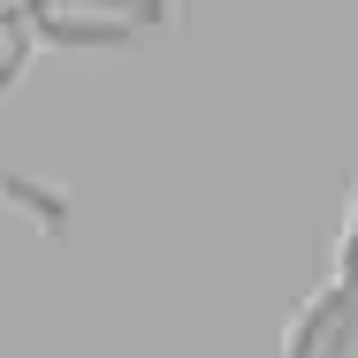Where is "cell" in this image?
Listing matches in <instances>:
<instances>
[{"label": "cell", "instance_id": "7a4b0ae2", "mask_svg": "<svg viewBox=\"0 0 358 358\" xmlns=\"http://www.w3.org/2000/svg\"><path fill=\"white\" fill-rule=\"evenodd\" d=\"M358 351V289L328 282L313 289L282 328V358H351Z\"/></svg>", "mask_w": 358, "mask_h": 358}, {"label": "cell", "instance_id": "3957f363", "mask_svg": "<svg viewBox=\"0 0 358 358\" xmlns=\"http://www.w3.org/2000/svg\"><path fill=\"white\" fill-rule=\"evenodd\" d=\"M31 54H38V31H31L23 0H0V99L31 76Z\"/></svg>", "mask_w": 358, "mask_h": 358}, {"label": "cell", "instance_id": "277c9868", "mask_svg": "<svg viewBox=\"0 0 358 358\" xmlns=\"http://www.w3.org/2000/svg\"><path fill=\"white\" fill-rule=\"evenodd\" d=\"M0 206H23L38 229H62V221H69V199L46 191V183H31V176H0Z\"/></svg>", "mask_w": 358, "mask_h": 358}, {"label": "cell", "instance_id": "5b68a950", "mask_svg": "<svg viewBox=\"0 0 358 358\" xmlns=\"http://www.w3.org/2000/svg\"><path fill=\"white\" fill-rule=\"evenodd\" d=\"M336 282L358 289V176H351V199H343V244H336Z\"/></svg>", "mask_w": 358, "mask_h": 358}, {"label": "cell", "instance_id": "6da1fadb", "mask_svg": "<svg viewBox=\"0 0 358 358\" xmlns=\"http://www.w3.org/2000/svg\"><path fill=\"white\" fill-rule=\"evenodd\" d=\"M38 46H69V54H115L138 46L152 31H168L176 0H23Z\"/></svg>", "mask_w": 358, "mask_h": 358}]
</instances>
